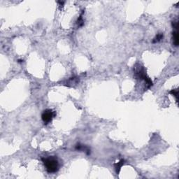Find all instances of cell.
<instances>
[{
  "label": "cell",
  "mask_w": 179,
  "mask_h": 179,
  "mask_svg": "<svg viewBox=\"0 0 179 179\" xmlns=\"http://www.w3.org/2000/svg\"><path fill=\"white\" fill-rule=\"evenodd\" d=\"M172 26H173V28H175V29H177V28H178V26H179V23H178V21H177V20H176V21H173V22H172Z\"/></svg>",
  "instance_id": "8"
},
{
  "label": "cell",
  "mask_w": 179,
  "mask_h": 179,
  "mask_svg": "<svg viewBox=\"0 0 179 179\" xmlns=\"http://www.w3.org/2000/svg\"><path fill=\"white\" fill-rule=\"evenodd\" d=\"M55 116V111H53L52 109H46L43 111V112L42 113L41 118L44 124H48L49 122L52 121Z\"/></svg>",
  "instance_id": "3"
},
{
  "label": "cell",
  "mask_w": 179,
  "mask_h": 179,
  "mask_svg": "<svg viewBox=\"0 0 179 179\" xmlns=\"http://www.w3.org/2000/svg\"><path fill=\"white\" fill-rule=\"evenodd\" d=\"M162 39H163V34L160 33V34H157V36H155V38L153 40V43H157V42H159V41H160L162 40Z\"/></svg>",
  "instance_id": "6"
},
{
  "label": "cell",
  "mask_w": 179,
  "mask_h": 179,
  "mask_svg": "<svg viewBox=\"0 0 179 179\" xmlns=\"http://www.w3.org/2000/svg\"><path fill=\"white\" fill-rule=\"evenodd\" d=\"M173 44L176 46H179V34H178V32L175 31L173 32Z\"/></svg>",
  "instance_id": "4"
},
{
  "label": "cell",
  "mask_w": 179,
  "mask_h": 179,
  "mask_svg": "<svg viewBox=\"0 0 179 179\" xmlns=\"http://www.w3.org/2000/svg\"><path fill=\"white\" fill-rule=\"evenodd\" d=\"M134 71L135 77L138 79L144 80L146 83L148 87H150L153 85V82L150 79V78L147 76L146 72L144 69V67L141 66L140 64L137 63L134 67Z\"/></svg>",
  "instance_id": "1"
},
{
  "label": "cell",
  "mask_w": 179,
  "mask_h": 179,
  "mask_svg": "<svg viewBox=\"0 0 179 179\" xmlns=\"http://www.w3.org/2000/svg\"><path fill=\"white\" fill-rule=\"evenodd\" d=\"M42 161L48 173H55L59 169V162L55 157H49L46 158H42Z\"/></svg>",
  "instance_id": "2"
},
{
  "label": "cell",
  "mask_w": 179,
  "mask_h": 179,
  "mask_svg": "<svg viewBox=\"0 0 179 179\" xmlns=\"http://www.w3.org/2000/svg\"><path fill=\"white\" fill-rule=\"evenodd\" d=\"M124 163H125V161L123 160H120L119 162H118V163H116V164H115V167H116L117 173H118L120 172V169H121L122 166L124 164Z\"/></svg>",
  "instance_id": "5"
},
{
  "label": "cell",
  "mask_w": 179,
  "mask_h": 179,
  "mask_svg": "<svg viewBox=\"0 0 179 179\" xmlns=\"http://www.w3.org/2000/svg\"><path fill=\"white\" fill-rule=\"evenodd\" d=\"M170 93L173 95L176 98V100H178V94H179V91L177 89H174V90H172L170 91Z\"/></svg>",
  "instance_id": "7"
}]
</instances>
